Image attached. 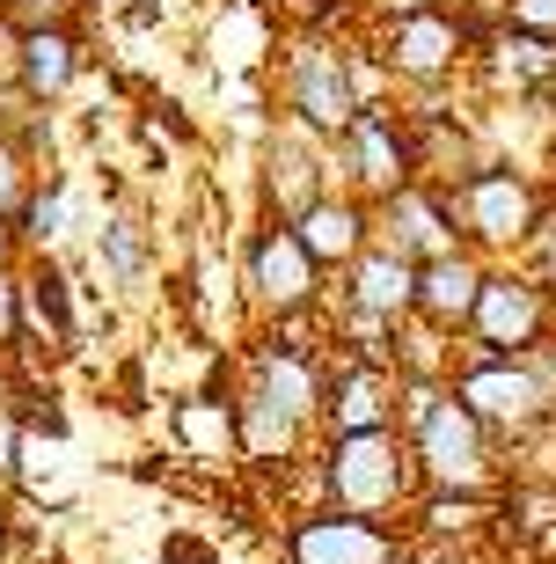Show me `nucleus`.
Here are the masks:
<instances>
[{"label": "nucleus", "instance_id": "1", "mask_svg": "<svg viewBox=\"0 0 556 564\" xmlns=\"http://www.w3.org/2000/svg\"><path fill=\"white\" fill-rule=\"evenodd\" d=\"M323 499H330V513H351V521H381V513H395V506L411 499L417 484V455L411 440L395 433H351V440H330L323 447Z\"/></svg>", "mask_w": 556, "mask_h": 564}, {"label": "nucleus", "instance_id": "2", "mask_svg": "<svg viewBox=\"0 0 556 564\" xmlns=\"http://www.w3.org/2000/svg\"><path fill=\"white\" fill-rule=\"evenodd\" d=\"M411 455H417V477L447 499H483L491 491V433L454 403V389L411 425Z\"/></svg>", "mask_w": 556, "mask_h": 564}, {"label": "nucleus", "instance_id": "3", "mask_svg": "<svg viewBox=\"0 0 556 564\" xmlns=\"http://www.w3.org/2000/svg\"><path fill=\"white\" fill-rule=\"evenodd\" d=\"M286 104L308 132L345 140L359 126V110H367V82L330 37H308V44H293V59H286Z\"/></svg>", "mask_w": 556, "mask_h": 564}, {"label": "nucleus", "instance_id": "4", "mask_svg": "<svg viewBox=\"0 0 556 564\" xmlns=\"http://www.w3.org/2000/svg\"><path fill=\"white\" fill-rule=\"evenodd\" d=\"M549 323H556V301L527 272H491L483 293H476V315H469L483 359H535Z\"/></svg>", "mask_w": 556, "mask_h": 564}, {"label": "nucleus", "instance_id": "5", "mask_svg": "<svg viewBox=\"0 0 556 564\" xmlns=\"http://www.w3.org/2000/svg\"><path fill=\"white\" fill-rule=\"evenodd\" d=\"M447 198H454V220L469 228L476 250H520L542 220V198L520 169H469Z\"/></svg>", "mask_w": 556, "mask_h": 564}, {"label": "nucleus", "instance_id": "6", "mask_svg": "<svg viewBox=\"0 0 556 564\" xmlns=\"http://www.w3.org/2000/svg\"><path fill=\"white\" fill-rule=\"evenodd\" d=\"M454 403H461L483 433H527V425L549 411L542 381L527 375V359H469V367L454 375Z\"/></svg>", "mask_w": 556, "mask_h": 564}, {"label": "nucleus", "instance_id": "7", "mask_svg": "<svg viewBox=\"0 0 556 564\" xmlns=\"http://www.w3.org/2000/svg\"><path fill=\"white\" fill-rule=\"evenodd\" d=\"M381 250H395L403 264H439V257L461 250L454 235V198L447 191H425V184H403L395 198H381Z\"/></svg>", "mask_w": 556, "mask_h": 564}, {"label": "nucleus", "instance_id": "8", "mask_svg": "<svg viewBox=\"0 0 556 564\" xmlns=\"http://www.w3.org/2000/svg\"><path fill=\"white\" fill-rule=\"evenodd\" d=\"M315 257L301 250V235L293 228H264L257 242H249V293H257V308H271V315H301V308H315Z\"/></svg>", "mask_w": 556, "mask_h": 564}, {"label": "nucleus", "instance_id": "9", "mask_svg": "<svg viewBox=\"0 0 556 564\" xmlns=\"http://www.w3.org/2000/svg\"><path fill=\"white\" fill-rule=\"evenodd\" d=\"M337 162H345V176H351L359 198H395L403 184H417L411 147L395 140V118H381V110H359V126L337 140Z\"/></svg>", "mask_w": 556, "mask_h": 564}, {"label": "nucleus", "instance_id": "10", "mask_svg": "<svg viewBox=\"0 0 556 564\" xmlns=\"http://www.w3.org/2000/svg\"><path fill=\"white\" fill-rule=\"evenodd\" d=\"M293 564H395V543H389V528H373V521H351V513H308V521H293L286 535Z\"/></svg>", "mask_w": 556, "mask_h": 564}, {"label": "nucleus", "instance_id": "11", "mask_svg": "<svg viewBox=\"0 0 556 564\" xmlns=\"http://www.w3.org/2000/svg\"><path fill=\"white\" fill-rule=\"evenodd\" d=\"M323 419H330V440H351V433H389L395 419V381L381 367H330L323 375Z\"/></svg>", "mask_w": 556, "mask_h": 564}, {"label": "nucleus", "instance_id": "12", "mask_svg": "<svg viewBox=\"0 0 556 564\" xmlns=\"http://www.w3.org/2000/svg\"><path fill=\"white\" fill-rule=\"evenodd\" d=\"M389 66L403 74V82H447L454 66H461V52H469V37H461V22L439 15V8H425V15H403L389 22Z\"/></svg>", "mask_w": 556, "mask_h": 564}, {"label": "nucleus", "instance_id": "13", "mask_svg": "<svg viewBox=\"0 0 556 564\" xmlns=\"http://www.w3.org/2000/svg\"><path fill=\"white\" fill-rule=\"evenodd\" d=\"M483 264H476V250H454L439 257V264H417V323H433V330H469L476 315V293H483Z\"/></svg>", "mask_w": 556, "mask_h": 564}, {"label": "nucleus", "instance_id": "14", "mask_svg": "<svg viewBox=\"0 0 556 564\" xmlns=\"http://www.w3.org/2000/svg\"><path fill=\"white\" fill-rule=\"evenodd\" d=\"M293 235H301V250L315 257V272H323V264H359V257L373 250V213L359 206V198H323V206H308L293 220Z\"/></svg>", "mask_w": 556, "mask_h": 564}, {"label": "nucleus", "instance_id": "15", "mask_svg": "<svg viewBox=\"0 0 556 564\" xmlns=\"http://www.w3.org/2000/svg\"><path fill=\"white\" fill-rule=\"evenodd\" d=\"M330 169H323V154H315V132H279L271 140V169H264V184H271V206L286 213V220H301L308 206H323L330 198V184H323Z\"/></svg>", "mask_w": 556, "mask_h": 564}, {"label": "nucleus", "instance_id": "16", "mask_svg": "<svg viewBox=\"0 0 556 564\" xmlns=\"http://www.w3.org/2000/svg\"><path fill=\"white\" fill-rule=\"evenodd\" d=\"M351 315H373V323L417 315V264H403L395 250L373 242V250L351 264Z\"/></svg>", "mask_w": 556, "mask_h": 564}, {"label": "nucleus", "instance_id": "17", "mask_svg": "<svg viewBox=\"0 0 556 564\" xmlns=\"http://www.w3.org/2000/svg\"><path fill=\"white\" fill-rule=\"evenodd\" d=\"M249 397H264L271 411H286L293 425H308L315 411H323V367H315L301 345H271L264 359H257V389Z\"/></svg>", "mask_w": 556, "mask_h": 564}, {"label": "nucleus", "instance_id": "18", "mask_svg": "<svg viewBox=\"0 0 556 564\" xmlns=\"http://www.w3.org/2000/svg\"><path fill=\"white\" fill-rule=\"evenodd\" d=\"M74 74H81V52H74V37L66 30H22L15 37V82L30 104H52V96H66L74 88Z\"/></svg>", "mask_w": 556, "mask_h": 564}, {"label": "nucleus", "instance_id": "19", "mask_svg": "<svg viewBox=\"0 0 556 564\" xmlns=\"http://www.w3.org/2000/svg\"><path fill=\"white\" fill-rule=\"evenodd\" d=\"M176 440H184L198 462H227L242 455V433H235V403H212V397H190L176 403Z\"/></svg>", "mask_w": 556, "mask_h": 564}, {"label": "nucleus", "instance_id": "20", "mask_svg": "<svg viewBox=\"0 0 556 564\" xmlns=\"http://www.w3.org/2000/svg\"><path fill=\"white\" fill-rule=\"evenodd\" d=\"M235 433H242V455H257V462H293V447H301V425L286 411H271L264 397L235 403Z\"/></svg>", "mask_w": 556, "mask_h": 564}, {"label": "nucleus", "instance_id": "21", "mask_svg": "<svg viewBox=\"0 0 556 564\" xmlns=\"http://www.w3.org/2000/svg\"><path fill=\"white\" fill-rule=\"evenodd\" d=\"M22 323L44 337H66L74 330V286H66L59 264H37V272L22 279Z\"/></svg>", "mask_w": 556, "mask_h": 564}, {"label": "nucleus", "instance_id": "22", "mask_svg": "<svg viewBox=\"0 0 556 564\" xmlns=\"http://www.w3.org/2000/svg\"><path fill=\"white\" fill-rule=\"evenodd\" d=\"M66 220H74V191H66V184L30 191V206H22V235H30L37 250H59V242H66Z\"/></svg>", "mask_w": 556, "mask_h": 564}, {"label": "nucleus", "instance_id": "23", "mask_svg": "<svg viewBox=\"0 0 556 564\" xmlns=\"http://www.w3.org/2000/svg\"><path fill=\"white\" fill-rule=\"evenodd\" d=\"M103 257H110V272H118V279H140V264H146L140 228H132V220H110V228H103Z\"/></svg>", "mask_w": 556, "mask_h": 564}, {"label": "nucleus", "instance_id": "24", "mask_svg": "<svg viewBox=\"0 0 556 564\" xmlns=\"http://www.w3.org/2000/svg\"><path fill=\"white\" fill-rule=\"evenodd\" d=\"M22 198H30V176H22V147L0 132V220H8Z\"/></svg>", "mask_w": 556, "mask_h": 564}, {"label": "nucleus", "instance_id": "25", "mask_svg": "<svg viewBox=\"0 0 556 564\" xmlns=\"http://www.w3.org/2000/svg\"><path fill=\"white\" fill-rule=\"evenodd\" d=\"M513 30L520 37H556V0H513Z\"/></svg>", "mask_w": 556, "mask_h": 564}, {"label": "nucleus", "instance_id": "26", "mask_svg": "<svg viewBox=\"0 0 556 564\" xmlns=\"http://www.w3.org/2000/svg\"><path fill=\"white\" fill-rule=\"evenodd\" d=\"M74 8V0H8V15H15V30H59V15Z\"/></svg>", "mask_w": 556, "mask_h": 564}, {"label": "nucleus", "instance_id": "27", "mask_svg": "<svg viewBox=\"0 0 556 564\" xmlns=\"http://www.w3.org/2000/svg\"><path fill=\"white\" fill-rule=\"evenodd\" d=\"M15 337H22V286L0 272V352H8Z\"/></svg>", "mask_w": 556, "mask_h": 564}, {"label": "nucleus", "instance_id": "28", "mask_svg": "<svg viewBox=\"0 0 556 564\" xmlns=\"http://www.w3.org/2000/svg\"><path fill=\"white\" fill-rule=\"evenodd\" d=\"M476 513V499H447V491H439L433 506H425V528H433V535H447V528H461Z\"/></svg>", "mask_w": 556, "mask_h": 564}, {"label": "nucleus", "instance_id": "29", "mask_svg": "<svg viewBox=\"0 0 556 564\" xmlns=\"http://www.w3.org/2000/svg\"><path fill=\"white\" fill-rule=\"evenodd\" d=\"M15 462H22V425L0 411V477H15Z\"/></svg>", "mask_w": 556, "mask_h": 564}, {"label": "nucleus", "instance_id": "30", "mask_svg": "<svg viewBox=\"0 0 556 564\" xmlns=\"http://www.w3.org/2000/svg\"><path fill=\"white\" fill-rule=\"evenodd\" d=\"M373 8H381V15H395V22H403V15H425V8H439V0H373Z\"/></svg>", "mask_w": 556, "mask_h": 564}, {"label": "nucleus", "instance_id": "31", "mask_svg": "<svg viewBox=\"0 0 556 564\" xmlns=\"http://www.w3.org/2000/svg\"><path fill=\"white\" fill-rule=\"evenodd\" d=\"M403 564H461L454 550H417V557H403Z\"/></svg>", "mask_w": 556, "mask_h": 564}, {"label": "nucleus", "instance_id": "32", "mask_svg": "<svg viewBox=\"0 0 556 564\" xmlns=\"http://www.w3.org/2000/svg\"><path fill=\"white\" fill-rule=\"evenodd\" d=\"M8 257H15V228L0 220V272H8Z\"/></svg>", "mask_w": 556, "mask_h": 564}, {"label": "nucleus", "instance_id": "33", "mask_svg": "<svg viewBox=\"0 0 556 564\" xmlns=\"http://www.w3.org/2000/svg\"><path fill=\"white\" fill-rule=\"evenodd\" d=\"M0 564H8V513H0Z\"/></svg>", "mask_w": 556, "mask_h": 564}, {"label": "nucleus", "instance_id": "34", "mask_svg": "<svg viewBox=\"0 0 556 564\" xmlns=\"http://www.w3.org/2000/svg\"><path fill=\"white\" fill-rule=\"evenodd\" d=\"M395 564H403V557H395Z\"/></svg>", "mask_w": 556, "mask_h": 564}]
</instances>
